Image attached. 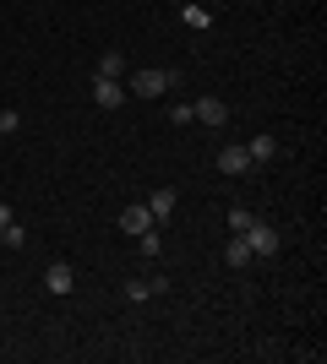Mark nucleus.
Returning a JSON list of instances; mask_svg holds the SVG:
<instances>
[{
	"mask_svg": "<svg viewBox=\"0 0 327 364\" xmlns=\"http://www.w3.org/2000/svg\"><path fill=\"white\" fill-rule=\"evenodd\" d=\"M246 245H251V261H267V256H279V228L273 223H256V218H251V228H246Z\"/></svg>",
	"mask_w": 327,
	"mask_h": 364,
	"instance_id": "f257e3e1",
	"label": "nucleus"
},
{
	"mask_svg": "<svg viewBox=\"0 0 327 364\" xmlns=\"http://www.w3.org/2000/svg\"><path fill=\"white\" fill-rule=\"evenodd\" d=\"M164 87H175V71H164V65H147V71H137V82L125 92H137V98H158Z\"/></svg>",
	"mask_w": 327,
	"mask_h": 364,
	"instance_id": "f03ea898",
	"label": "nucleus"
},
{
	"mask_svg": "<svg viewBox=\"0 0 327 364\" xmlns=\"http://www.w3.org/2000/svg\"><path fill=\"white\" fill-rule=\"evenodd\" d=\"M44 289L55 294V299H66V294L77 289V267H71V261H49L44 267Z\"/></svg>",
	"mask_w": 327,
	"mask_h": 364,
	"instance_id": "7ed1b4c3",
	"label": "nucleus"
},
{
	"mask_svg": "<svg viewBox=\"0 0 327 364\" xmlns=\"http://www.w3.org/2000/svg\"><path fill=\"white\" fill-rule=\"evenodd\" d=\"M191 120L224 125V120H229V109H224V98H213V92H207V98H197V104H191Z\"/></svg>",
	"mask_w": 327,
	"mask_h": 364,
	"instance_id": "20e7f679",
	"label": "nucleus"
},
{
	"mask_svg": "<svg viewBox=\"0 0 327 364\" xmlns=\"http://www.w3.org/2000/svg\"><path fill=\"white\" fill-rule=\"evenodd\" d=\"M93 98H98V109H120V104H125V82H109V76H93Z\"/></svg>",
	"mask_w": 327,
	"mask_h": 364,
	"instance_id": "39448f33",
	"label": "nucleus"
},
{
	"mask_svg": "<svg viewBox=\"0 0 327 364\" xmlns=\"http://www.w3.org/2000/svg\"><path fill=\"white\" fill-rule=\"evenodd\" d=\"M120 228L131 234V240H137L142 228H153V213H147V201H131V207L120 213Z\"/></svg>",
	"mask_w": 327,
	"mask_h": 364,
	"instance_id": "423d86ee",
	"label": "nucleus"
},
{
	"mask_svg": "<svg viewBox=\"0 0 327 364\" xmlns=\"http://www.w3.org/2000/svg\"><path fill=\"white\" fill-rule=\"evenodd\" d=\"M218 168H224V174H246V168H251V152H246V147H234V141H229V147L218 152Z\"/></svg>",
	"mask_w": 327,
	"mask_h": 364,
	"instance_id": "0eeeda50",
	"label": "nucleus"
},
{
	"mask_svg": "<svg viewBox=\"0 0 327 364\" xmlns=\"http://www.w3.org/2000/svg\"><path fill=\"white\" fill-rule=\"evenodd\" d=\"M93 76H109V82H120L125 76V55L120 49H104V55H98V71Z\"/></svg>",
	"mask_w": 327,
	"mask_h": 364,
	"instance_id": "6e6552de",
	"label": "nucleus"
},
{
	"mask_svg": "<svg viewBox=\"0 0 327 364\" xmlns=\"http://www.w3.org/2000/svg\"><path fill=\"white\" fill-rule=\"evenodd\" d=\"M180 22H186V28H197V33H207V28H213V11H207V6H191V0H186V6H180Z\"/></svg>",
	"mask_w": 327,
	"mask_h": 364,
	"instance_id": "1a4fd4ad",
	"label": "nucleus"
},
{
	"mask_svg": "<svg viewBox=\"0 0 327 364\" xmlns=\"http://www.w3.org/2000/svg\"><path fill=\"white\" fill-rule=\"evenodd\" d=\"M224 261H229V267H251V245H246V234H229V245H224Z\"/></svg>",
	"mask_w": 327,
	"mask_h": 364,
	"instance_id": "9d476101",
	"label": "nucleus"
},
{
	"mask_svg": "<svg viewBox=\"0 0 327 364\" xmlns=\"http://www.w3.org/2000/svg\"><path fill=\"white\" fill-rule=\"evenodd\" d=\"M147 213H153V223H164V218L175 213V191L164 185V191H153V201H147Z\"/></svg>",
	"mask_w": 327,
	"mask_h": 364,
	"instance_id": "9b49d317",
	"label": "nucleus"
},
{
	"mask_svg": "<svg viewBox=\"0 0 327 364\" xmlns=\"http://www.w3.org/2000/svg\"><path fill=\"white\" fill-rule=\"evenodd\" d=\"M0 245H6V250H22V245H28V228H22V223L11 218V223L0 228Z\"/></svg>",
	"mask_w": 327,
	"mask_h": 364,
	"instance_id": "f8f14e48",
	"label": "nucleus"
},
{
	"mask_svg": "<svg viewBox=\"0 0 327 364\" xmlns=\"http://www.w3.org/2000/svg\"><path fill=\"white\" fill-rule=\"evenodd\" d=\"M251 164H267V158H273V152H279V141H273V136H256V141H251Z\"/></svg>",
	"mask_w": 327,
	"mask_h": 364,
	"instance_id": "ddd939ff",
	"label": "nucleus"
},
{
	"mask_svg": "<svg viewBox=\"0 0 327 364\" xmlns=\"http://www.w3.org/2000/svg\"><path fill=\"white\" fill-rule=\"evenodd\" d=\"M142 256H164V240H158V228H142Z\"/></svg>",
	"mask_w": 327,
	"mask_h": 364,
	"instance_id": "4468645a",
	"label": "nucleus"
},
{
	"mask_svg": "<svg viewBox=\"0 0 327 364\" xmlns=\"http://www.w3.org/2000/svg\"><path fill=\"white\" fill-rule=\"evenodd\" d=\"M22 131V114L16 109H0V136H16Z\"/></svg>",
	"mask_w": 327,
	"mask_h": 364,
	"instance_id": "2eb2a0df",
	"label": "nucleus"
},
{
	"mask_svg": "<svg viewBox=\"0 0 327 364\" xmlns=\"http://www.w3.org/2000/svg\"><path fill=\"white\" fill-rule=\"evenodd\" d=\"M246 228H251V213L246 207H229V234H246Z\"/></svg>",
	"mask_w": 327,
	"mask_h": 364,
	"instance_id": "dca6fc26",
	"label": "nucleus"
},
{
	"mask_svg": "<svg viewBox=\"0 0 327 364\" xmlns=\"http://www.w3.org/2000/svg\"><path fill=\"white\" fill-rule=\"evenodd\" d=\"M125 299H153V289H147V283H142V277H131V283H125Z\"/></svg>",
	"mask_w": 327,
	"mask_h": 364,
	"instance_id": "f3484780",
	"label": "nucleus"
},
{
	"mask_svg": "<svg viewBox=\"0 0 327 364\" xmlns=\"http://www.w3.org/2000/svg\"><path fill=\"white\" fill-rule=\"evenodd\" d=\"M6 223H11V207H6V201H0V228H6Z\"/></svg>",
	"mask_w": 327,
	"mask_h": 364,
	"instance_id": "a211bd4d",
	"label": "nucleus"
}]
</instances>
